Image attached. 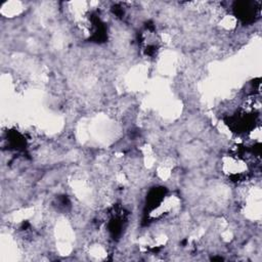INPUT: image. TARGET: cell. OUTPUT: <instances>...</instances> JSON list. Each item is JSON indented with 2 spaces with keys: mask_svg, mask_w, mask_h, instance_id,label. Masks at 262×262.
Listing matches in <instances>:
<instances>
[{
  "mask_svg": "<svg viewBox=\"0 0 262 262\" xmlns=\"http://www.w3.org/2000/svg\"><path fill=\"white\" fill-rule=\"evenodd\" d=\"M234 15L243 23H253L260 15V6L258 2L238 1L233 5Z\"/></svg>",
  "mask_w": 262,
  "mask_h": 262,
  "instance_id": "cell-1",
  "label": "cell"
}]
</instances>
